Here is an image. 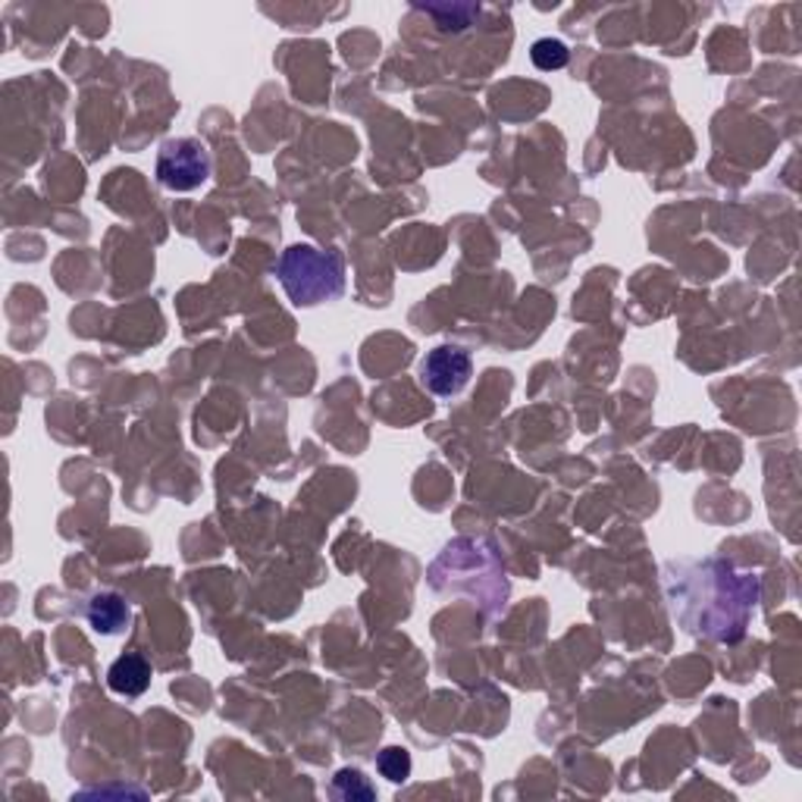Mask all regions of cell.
Returning a JSON list of instances; mask_svg holds the SVG:
<instances>
[{
  "label": "cell",
  "mask_w": 802,
  "mask_h": 802,
  "mask_svg": "<svg viewBox=\"0 0 802 802\" xmlns=\"http://www.w3.org/2000/svg\"><path fill=\"white\" fill-rule=\"evenodd\" d=\"M276 276L298 308H314L323 301H336L345 292V260L336 252H320L314 245L286 248Z\"/></svg>",
  "instance_id": "1"
},
{
  "label": "cell",
  "mask_w": 802,
  "mask_h": 802,
  "mask_svg": "<svg viewBox=\"0 0 802 802\" xmlns=\"http://www.w3.org/2000/svg\"><path fill=\"white\" fill-rule=\"evenodd\" d=\"M211 179V154L198 138H169L157 154V182L169 191H194Z\"/></svg>",
  "instance_id": "2"
},
{
  "label": "cell",
  "mask_w": 802,
  "mask_h": 802,
  "mask_svg": "<svg viewBox=\"0 0 802 802\" xmlns=\"http://www.w3.org/2000/svg\"><path fill=\"white\" fill-rule=\"evenodd\" d=\"M474 374V364L465 348H455V345H439L433 352H426V358L421 360V380L423 386L433 392V396H458L470 382Z\"/></svg>",
  "instance_id": "3"
},
{
  "label": "cell",
  "mask_w": 802,
  "mask_h": 802,
  "mask_svg": "<svg viewBox=\"0 0 802 802\" xmlns=\"http://www.w3.org/2000/svg\"><path fill=\"white\" fill-rule=\"evenodd\" d=\"M107 687L116 693V697L135 699L142 697L145 690L151 687V665L145 655L138 653H126L120 655L110 671H107Z\"/></svg>",
  "instance_id": "4"
},
{
  "label": "cell",
  "mask_w": 802,
  "mask_h": 802,
  "mask_svg": "<svg viewBox=\"0 0 802 802\" xmlns=\"http://www.w3.org/2000/svg\"><path fill=\"white\" fill-rule=\"evenodd\" d=\"M88 624L94 627V634L113 636L120 634L129 624V605L123 595L116 592H98L88 602Z\"/></svg>",
  "instance_id": "5"
},
{
  "label": "cell",
  "mask_w": 802,
  "mask_h": 802,
  "mask_svg": "<svg viewBox=\"0 0 802 802\" xmlns=\"http://www.w3.org/2000/svg\"><path fill=\"white\" fill-rule=\"evenodd\" d=\"M333 797L352 802H370L377 800V790H374V783L364 778V771H358V768H342L336 778H333Z\"/></svg>",
  "instance_id": "6"
},
{
  "label": "cell",
  "mask_w": 802,
  "mask_h": 802,
  "mask_svg": "<svg viewBox=\"0 0 802 802\" xmlns=\"http://www.w3.org/2000/svg\"><path fill=\"white\" fill-rule=\"evenodd\" d=\"M568 44L558 42V38H539V42H533L530 47V60L536 69H543V73H555V69H561V66L568 64Z\"/></svg>",
  "instance_id": "7"
},
{
  "label": "cell",
  "mask_w": 802,
  "mask_h": 802,
  "mask_svg": "<svg viewBox=\"0 0 802 802\" xmlns=\"http://www.w3.org/2000/svg\"><path fill=\"white\" fill-rule=\"evenodd\" d=\"M377 768H380V775L386 778V781L404 783L408 778H411V756H408L401 746H389V749H382L380 753Z\"/></svg>",
  "instance_id": "8"
}]
</instances>
